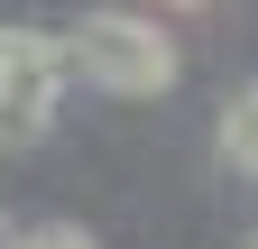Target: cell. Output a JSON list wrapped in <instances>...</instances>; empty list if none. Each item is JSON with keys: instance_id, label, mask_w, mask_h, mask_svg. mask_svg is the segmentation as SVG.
<instances>
[{"instance_id": "obj_1", "label": "cell", "mask_w": 258, "mask_h": 249, "mask_svg": "<svg viewBox=\"0 0 258 249\" xmlns=\"http://www.w3.org/2000/svg\"><path fill=\"white\" fill-rule=\"evenodd\" d=\"M64 65L83 83L120 92V102H148V92L175 83V37L157 19H139V10H83L64 28Z\"/></svg>"}, {"instance_id": "obj_2", "label": "cell", "mask_w": 258, "mask_h": 249, "mask_svg": "<svg viewBox=\"0 0 258 249\" xmlns=\"http://www.w3.org/2000/svg\"><path fill=\"white\" fill-rule=\"evenodd\" d=\"M64 83H74V65H64V37H37V28H0V148H28L55 120Z\"/></svg>"}, {"instance_id": "obj_3", "label": "cell", "mask_w": 258, "mask_h": 249, "mask_svg": "<svg viewBox=\"0 0 258 249\" xmlns=\"http://www.w3.org/2000/svg\"><path fill=\"white\" fill-rule=\"evenodd\" d=\"M221 157H231L240 175H258V83L240 92L231 111H221Z\"/></svg>"}, {"instance_id": "obj_4", "label": "cell", "mask_w": 258, "mask_h": 249, "mask_svg": "<svg viewBox=\"0 0 258 249\" xmlns=\"http://www.w3.org/2000/svg\"><path fill=\"white\" fill-rule=\"evenodd\" d=\"M10 249H102V240L74 231V222H46V231H28V240H10Z\"/></svg>"}, {"instance_id": "obj_5", "label": "cell", "mask_w": 258, "mask_h": 249, "mask_svg": "<svg viewBox=\"0 0 258 249\" xmlns=\"http://www.w3.org/2000/svg\"><path fill=\"white\" fill-rule=\"evenodd\" d=\"M166 10H203V0H166Z\"/></svg>"}, {"instance_id": "obj_6", "label": "cell", "mask_w": 258, "mask_h": 249, "mask_svg": "<svg viewBox=\"0 0 258 249\" xmlns=\"http://www.w3.org/2000/svg\"><path fill=\"white\" fill-rule=\"evenodd\" d=\"M0 249H10V231H0Z\"/></svg>"}, {"instance_id": "obj_7", "label": "cell", "mask_w": 258, "mask_h": 249, "mask_svg": "<svg viewBox=\"0 0 258 249\" xmlns=\"http://www.w3.org/2000/svg\"><path fill=\"white\" fill-rule=\"evenodd\" d=\"M249 249H258V231H249Z\"/></svg>"}]
</instances>
